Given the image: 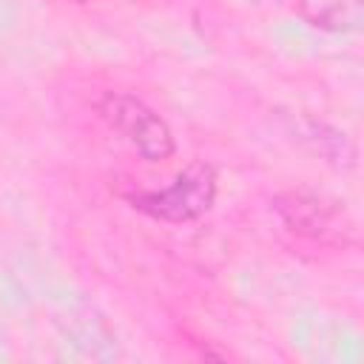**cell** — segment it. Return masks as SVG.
Listing matches in <instances>:
<instances>
[{
	"label": "cell",
	"instance_id": "obj_4",
	"mask_svg": "<svg viewBox=\"0 0 364 364\" xmlns=\"http://www.w3.org/2000/svg\"><path fill=\"white\" fill-rule=\"evenodd\" d=\"M304 14L310 20H316V26H338V20H344V0H301Z\"/></svg>",
	"mask_w": 364,
	"mask_h": 364
},
{
	"label": "cell",
	"instance_id": "obj_2",
	"mask_svg": "<svg viewBox=\"0 0 364 364\" xmlns=\"http://www.w3.org/2000/svg\"><path fill=\"white\" fill-rule=\"evenodd\" d=\"M100 117L111 125V131L119 134L142 159L159 162L173 154V136L168 122L139 97L125 91H105L97 100Z\"/></svg>",
	"mask_w": 364,
	"mask_h": 364
},
{
	"label": "cell",
	"instance_id": "obj_3",
	"mask_svg": "<svg viewBox=\"0 0 364 364\" xmlns=\"http://www.w3.org/2000/svg\"><path fill=\"white\" fill-rule=\"evenodd\" d=\"M273 208L293 233L310 236L316 242H344L347 225H344L341 213L333 208V202H327L318 193L287 191V193L276 196Z\"/></svg>",
	"mask_w": 364,
	"mask_h": 364
},
{
	"label": "cell",
	"instance_id": "obj_5",
	"mask_svg": "<svg viewBox=\"0 0 364 364\" xmlns=\"http://www.w3.org/2000/svg\"><path fill=\"white\" fill-rule=\"evenodd\" d=\"M77 3H94V0H77Z\"/></svg>",
	"mask_w": 364,
	"mask_h": 364
},
{
	"label": "cell",
	"instance_id": "obj_1",
	"mask_svg": "<svg viewBox=\"0 0 364 364\" xmlns=\"http://www.w3.org/2000/svg\"><path fill=\"white\" fill-rule=\"evenodd\" d=\"M131 205L162 222H191L210 210L216 199V168L205 159L191 162L168 188L136 191L128 196Z\"/></svg>",
	"mask_w": 364,
	"mask_h": 364
}]
</instances>
